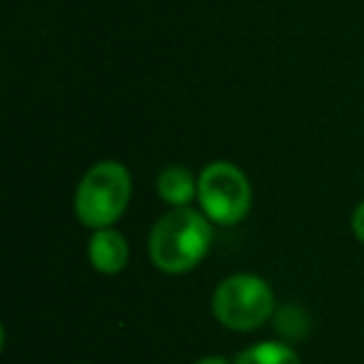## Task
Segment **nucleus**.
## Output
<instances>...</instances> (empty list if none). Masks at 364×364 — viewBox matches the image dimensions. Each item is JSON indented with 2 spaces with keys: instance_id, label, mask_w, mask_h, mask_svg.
Wrapping results in <instances>:
<instances>
[{
  "instance_id": "obj_1",
  "label": "nucleus",
  "mask_w": 364,
  "mask_h": 364,
  "mask_svg": "<svg viewBox=\"0 0 364 364\" xmlns=\"http://www.w3.org/2000/svg\"><path fill=\"white\" fill-rule=\"evenodd\" d=\"M213 245V225L193 208H175L162 215L150 232V259L167 274L195 269Z\"/></svg>"
},
{
  "instance_id": "obj_2",
  "label": "nucleus",
  "mask_w": 364,
  "mask_h": 364,
  "mask_svg": "<svg viewBox=\"0 0 364 364\" xmlns=\"http://www.w3.org/2000/svg\"><path fill=\"white\" fill-rule=\"evenodd\" d=\"M130 172L120 162H97L85 172L75 193V215L85 228L102 230L120 220L130 203Z\"/></svg>"
},
{
  "instance_id": "obj_3",
  "label": "nucleus",
  "mask_w": 364,
  "mask_h": 364,
  "mask_svg": "<svg viewBox=\"0 0 364 364\" xmlns=\"http://www.w3.org/2000/svg\"><path fill=\"white\" fill-rule=\"evenodd\" d=\"M274 309V294L262 277L255 274H232L213 297V312L220 324L235 332L257 329L269 319Z\"/></svg>"
},
{
  "instance_id": "obj_4",
  "label": "nucleus",
  "mask_w": 364,
  "mask_h": 364,
  "mask_svg": "<svg viewBox=\"0 0 364 364\" xmlns=\"http://www.w3.org/2000/svg\"><path fill=\"white\" fill-rule=\"evenodd\" d=\"M203 213L218 225H235L250 213L252 190L240 167L232 162H210L198 180Z\"/></svg>"
},
{
  "instance_id": "obj_5",
  "label": "nucleus",
  "mask_w": 364,
  "mask_h": 364,
  "mask_svg": "<svg viewBox=\"0 0 364 364\" xmlns=\"http://www.w3.org/2000/svg\"><path fill=\"white\" fill-rule=\"evenodd\" d=\"M87 255H90V262L97 272L117 274L120 269H125L130 250H127V242L120 232H115V230H110V228H102L92 235Z\"/></svg>"
},
{
  "instance_id": "obj_6",
  "label": "nucleus",
  "mask_w": 364,
  "mask_h": 364,
  "mask_svg": "<svg viewBox=\"0 0 364 364\" xmlns=\"http://www.w3.org/2000/svg\"><path fill=\"white\" fill-rule=\"evenodd\" d=\"M157 193L172 208H188L198 195V180L185 167H167L157 177Z\"/></svg>"
},
{
  "instance_id": "obj_7",
  "label": "nucleus",
  "mask_w": 364,
  "mask_h": 364,
  "mask_svg": "<svg viewBox=\"0 0 364 364\" xmlns=\"http://www.w3.org/2000/svg\"><path fill=\"white\" fill-rule=\"evenodd\" d=\"M235 364H299V357L282 342H262L240 352Z\"/></svg>"
},
{
  "instance_id": "obj_8",
  "label": "nucleus",
  "mask_w": 364,
  "mask_h": 364,
  "mask_svg": "<svg viewBox=\"0 0 364 364\" xmlns=\"http://www.w3.org/2000/svg\"><path fill=\"white\" fill-rule=\"evenodd\" d=\"M352 230H354V235H357L359 242H364V203L359 205L357 210H354V215H352Z\"/></svg>"
},
{
  "instance_id": "obj_9",
  "label": "nucleus",
  "mask_w": 364,
  "mask_h": 364,
  "mask_svg": "<svg viewBox=\"0 0 364 364\" xmlns=\"http://www.w3.org/2000/svg\"><path fill=\"white\" fill-rule=\"evenodd\" d=\"M195 364H230L225 357H205V359H200V362H195Z\"/></svg>"
}]
</instances>
